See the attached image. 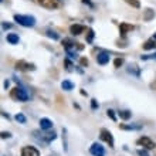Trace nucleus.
Instances as JSON below:
<instances>
[{"label":"nucleus","instance_id":"obj_5","mask_svg":"<svg viewBox=\"0 0 156 156\" xmlns=\"http://www.w3.org/2000/svg\"><path fill=\"white\" fill-rule=\"evenodd\" d=\"M99 136H101V139H102L104 142H107V144L109 145V148H114V138H112V133L108 131V129L102 128L101 132H99Z\"/></svg>","mask_w":156,"mask_h":156},{"label":"nucleus","instance_id":"obj_1","mask_svg":"<svg viewBox=\"0 0 156 156\" xmlns=\"http://www.w3.org/2000/svg\"><path fill=\"white\" fill-rule=\"evenodd\" d=\"M14 21L17 24L23 26V27H34L36 26V17L34 16H27V14H14L13 16Z\"/></svg>","mask_w":156,"mask_h":156},{"label":"nucleus","instance_id":"obj_27","mask_svg":"<svg viewBox=\"0 0 156 156\" xmlns=\"http://www.w3.org/2000/svg\"><path fill=\"white\" fill-rule=\"evenodd\" d=\"M107 115L112 119V121H116V116H115V111L114 109H108L107 111Z\"/></svg>","mask_w":156,"mask_h":156},{"label":"nucleus","instance_id":"obj_32","mask_svg":"<svg viewBox=\"0 0 156 156\" xmlns=\"http://www.w3.org/2000/svg\"><path fill=\"white\" fill-rule=\"evenodd\" d=\"M10 136H12L10 132H2V138H3V139H9Z\"/></svg>","mask_w":156,"mask_h":156},{"label":"nucleus","instance_id":"obj_11","mask_svg":"<svg viewBox=\"0 0 156 156\" xmlns=\"http://www.w3.org/2000/svg\"><path fill=\"white\" fill-rule=\"evenodd\" d=\"M121 129L123 131H140L142 129V125L140 123H131V125H126V123H121L119 125Z\"/></svg>","mask_w":156,"mask_h":156},{"label":"nucleus","instance_id":"obj_22","mask_svg":"<svg viewBox=\"0 0 156 156\" xmlns=\"http://www.w3.org/2000/svg\"><path fill=\"white\" fill-rule=\"evenodd\" d=\"M129 6H132V7H135V9H139L140 7V3H139V0H125Z\"/></svg>","mask_w":156,"mask_h":156},{"label":"nucleus","instance_id":"obj_4","mask_svg":"<svg viewBox=\"0 0 156 156\" xmlns=\"http://www.w3.org/2000/svg\"><path fill=\"white\" fill-rule=\"evenodd\" d=\"M138 145H140L144 149H148V151L156 148V144L151 139V138H148V136H142V138H139V139H138Z\"/></svg>","mask_w":156,"mask_h":156},{"label":"nucleus","instance_id":"obj_12","mask_svg":"<svg viewBox=\"0 0 156 156\" xmlns=\"http://www.w3.org/2000/svg\"><path fill=\"white\" fill-rule=\"evenodd\" d=\"M40 128L43 131H48L53 128V121L48 118H41L40 119Z\"/></svg>","mask_w":156,"mask_h":156},{"label":"nucleus","instance_id":"obj_13","mask_svg":"<svg viewBox=\"0 0 156 156\" xmlns=\"http://www.w3.org/2000/svg\"><path fill=\"white\" fill-rule=\"evenodd\" d=\"M97 62L101 64V66L108 64V62H109V54L108 53H99L98 55H97Z\"/></svg>","mask_w":156,"mask_h":156},{"label":"nucleus","instance_id":"obj_29","mask_svg":"<svg viewBox=\"0 0 156 156\" xmlns=\"http://www.w3.org/2000/svg\"><path fill=\"white\" fill-rule=\"evenodd\" d=\"M138 155L139 156H149V153H148V149H139V151H138Z\"/></svg>","mask_w":156,"mask_h":156},{"label":"nucleus","instance_id":"obj_34","mask_svg":"<svg viewBox=\"0 0 156 156\" xmlns=\"http://www.w3.org/2000/svg\"><path fill=\"white\" fill-rule=\"evenodd\" d=\"M3 29H4V30L12 29V24H9V23H3Z\"/></svg>","mask_w":156,"mask_h":156},{"label":"nucleus","instance_id":"obj_28","mask_svg":"<svg viewBox=\"0 0 156 156\" xmlns=\"http://www.w3.org/2000/svg\"><path fill=\"white\" fill-rule=\"evenodd\" d=\"M80 64H81V67H88V60L85 57H81L80 58Z\"/></svg>","mask_w":156,"mask_h":156},{"label":"nucleus","instance_id":"obj_16","mask_svg":"<svg viewBox=\"0 0 156 156\" xmlns=\"http://www.w3.org/2000/svg\"><path fill=\"white\" fill-rule=\"evenodd\" d=\"M6 40L10 43V44H19V41H20V38H19V36L14 33H9L7 36H6Z\"/></svg>","mask_w":156,"mask_h":156},{"label":"nucleus","instance_id":"obj_31","mask_svg":"<svg viewBox=\"0 0 156 156\" xmlns=\"http://www.w3.org/2000/svg\"><path fill=\"white\" fill-rule=\"evenodd\" d=\"M91 108H92V109H97V108H98V102H97V99H91Z\"/></svg>","mask_w":156,"mask_h":156},{"label":"nucleus","instance_id":"obj_8","mask_svg":"<svg viewBox=\"0 0 156 156\" xmlns=\"http://www.w3.org/2000/svg\"><path fill=\"white\" fill-rule=\"evenodd\" d=\"M37 3L40 4L41 7L50 9V10H54V9L58 7V2H57V0H37Z\"/></svg>","mask_w":156,"mask_h":156},{"label":"nucleus","instance_id":"obj_7","mask_svg":"<svg viewBox=\"0 0 156 156\" xmlns=\"http://www.w3.org/2000/svg\"><path fill=\"white\" fill-rule=\"evenodd\" d=\"M16 68L17 70H21V71H34L36 70V66L31 64V62H27V61H17L16 64Z\"/></svg>","mask_w":156,"mask_h":156},{"label":"nucleus","instance_id":"obj_25","mask_svg":"<svg viewBox=\"0 0 156 156\" xmlns=\"http://www.w3.org/2000/svg\"><path fill=\"white\" fill-rule=\"evenodd\" d=\"M122 64H123V58H115V60H114V66H115V68H119Z\"/></svg>","mask_w":156,"mask_h":156},{"label":"nucleus","instance_id":"obj_23","mask_svg":"<svg viewBox=\"0 0 156 156\" xmlns=\"http://www.w3.org/2000/svg\"><path fill=\"white\" fill-rule=\"evenodd\" d=\"M94 36H95V33H94V30H88V34H87V43H92V40H94Z\"/></svg>","mask_w":156,"mask_h":156},{"label":"nucleus","instance_id":"obj_20","mask_svg":"<svg viewBox=\"0 0 156 156\" xmlns=\"http://www.w3.org/2000/svg\"><path fill=\"white\" fill-rule=\"evenodd\" d=\"M128 71H129L131 74H133L135 77H139V68H138V67H136L135 64H132V66H129Z\"/></svg>","mask_w":156,"mask_h":156},{"label":"nucleus","instance_id":"obj_17","mask_svg":"<svg viewBox=\"0 0 156 156\" xmlns=\"http://www.w3.org/2000/svg\"><path fill=\"white\" fill-rule=\"evenodd\" d=\"M61 88L64 91H71L74 90V82H71L70 80H64V81L61 82Z\"/></svg>","mask_w":156,"mask_h":156},{"label":"nucleus","instance_id":"obj_26","mask_svg":"<svg viewBox=\"0 0 156 156\" xmlns=\"http://www.w3.org/2000/svg\"><path fill=\"white\" fill-rule=\"evenodd\" d=\"M62 138H64V151H68V146H67V129H62Z\"/></svg>","mask_w":156,"mask_h":156},{"label":"nucleus","instance_id":"obj_18","mask_svg":"<svg viewBox=\"0 0 156 156\" xmlns=\"http://www.w3.org/2000/svg\"><path fill=\"white\" fill-rule=\"evenodd\" d=\"M155 17V12H153L152 9H146L144 13V20L145 21H151Z\"/></svg>","mask_w":156,"mask_h":156},{"label":"nucleus","instance_id":"obj_21","mask_svg":"<svg viewBox=\"0 0 156 156\" xmlns=\"http://www.w3.org/2000/svg\"><path fill=\"white\" fill-rule=\"evenodd\" d=\"M45 36L50 38H53V40H58V38H60V36H58L55 31H53V30H47V31H45Z\"/></svg>","mask_w":156,"mask_h":156},{"label":"nucleus","instance_id":"obj_36","mask_svg":"<svg viewBox=\"0 0 156 156\" xmlns=\"http://www.w3.org/2000/svg\"><path fill=\"white\" fill-rule=\"evenodd\" d=\"M153 38H155V40H156V31H155V33H153Z\"/></svg>","mask_w":156,"mask_h":156},{"label":"nucleus","instance_id":"obj_6","mask_svg":"<svg viewBox=\"0 0 156 156\" xmlns=\"http://www.w3.org/2000/svg\"><path fill=\"white\" fill-rule=\"evenodd\" d=\"M90 152H91V155H94V156H105V149H104V146L101 144H97V142H94V144L91 145Z\"/></svg>","mask_w":156,"mask_h":156},{"label":"nucleus","instance_id":"obj_14","mask_svg":"<svg viewBox=\"0 0 156 156\" xmlns=\"http://www.w3.org/2000/svg\"><path fill=\"white\" fill-rule=\"evenodd\" d=\"M132 30H133V26H132V24H126V23L119 24V31H121V36H125L126 33H131Z\"/></svg>","mask_w":156,"mask_h":156},{"label":"nucleus","instance_id":"obj_24","mask_svg":"<svg viewBox=\"0 0 156 156\" xmlns=\"http://www.w3.org/2000/svg\"><path fill=\"white\" fill-rule=\"evenodd\" d=\"M16 121L19 123H26V122H27V118H26L23 114H17V115H16Z\"/></svg>","mask_w":156,"mask_h":156},{"label":"nucleus","instance_id":"obj_15","mask_svg":"<svg viewBox=\"0 0 156 156\" xmlns=\"http://www.w3.org/2000/svg\"><path fill=\"white\" fill-rule=\"evenodd\" d=\"M142 48L144 50H146V51H148V50H153V48H156V40L155 38H149V40H146L144 43V45H142Z\"/></svg>","mask_w":156,"mask_h":156},{"label":"nucleus","instance_id":"obj_30","mask_svg":"<svg viewBox=\"0 0 156 156\" xmlns=\"http://www.w3.org/2000/svg\"><path fill=\"white\" fill-rule=\"evenodd\" d=\"M142 60H156V53L152 55H142Z\"/></svg>","mask_w":156,"mask_h":156},{"label":"nucleus","instance_id":"obj_2","mask_svg":"<svg viewBox=\"0 0 156 156\" xmlns=\"http://www.w3.org/2000/svg\"><path fill=\"white\" fill-rule=\"evenodd\" d=\"M33 135H34V138L36 139H38L40 142H43V144H45V145H48L50 142H53L55 138H57V133L54 131H51V132H38V131H34L33 132Z\"/></svg>","mask_w":156,"mask_h":156},{"label":"nucleus","instance_id":"obj_10","mask_svg":"<svg viewBox=\"0 0 156 156\" xmlns=\"http://www.w3.org/2000/svg\"><path fill=\"white\" fill-rule=\"evenodd\" d=\"M84 31H85V26H82V24H73L70 27V33L73 36H80Z\"/></svg>","mask_w":156,"mask_h":156},{"label":"nucleus","instance_id":"obj_3","mask_svg":"<svg viewBox=\"0 0 156 156\" xmlns=\"http://www.w3.org/2000/svg\"><path fill=\"white\" fill-rule=\"evenodd\" d=\"M12 98L17 99V101H20V102H26V101H29V94H27V91H26L24 88L16 87V88H13V91H12Z\"/></svg>","mask_w":156,"mask_h":156},{"label":"nucleus","instance_id":"obj_19","mask_svg":"<svg viewBox=\"0 0 156 156\" xmlns=\"http://www.w3.org/2000/svg\"><path fill=\"white\" fill-rule=\"evenodd\" d=\"M118 114H119V118H121V119H123V121H128V119L131 118V115H132V112H131V111H128V109H123V111H119Z\"/></svg>","mask_w":156,"mask_h":156},{"label":"nucleus","instance_id":"obj_33","mask_svg":"<svg viewBox=\"0 0 156 156\" xmlns=\"http://www.w3.org/2000/svg\"><path fill=\"white\" fill-rule=\"evenodd\" d=\"M66 67H67V70H68V71L71 70V67H73V64H71L70 60H66Z\"/></svg>","mask_w":156,"mask_h":156},{"label":"nucleus","instance_id":"obj_9","mask_svg":"<svg viewBox=\"0 0 156 156\" xmlns=\"http://www.w3.org/2000/svg\"><path fill=\"white\" fill-rule=\"evenodd\" d=\"M21 156H40V152L34 146H24L21 148Z\"/></svg>","mask_w":156,"mask_h":156},{"label":"nucleus","instance_id":"obj_35","mask_svg":"<svg viewBox=\"0 0 156 156\" xmlns=\"http://www.w3.org/2000/svg\"><path fill=\"white\" fill-rule=\"evenodd\" d=\"M82 3H85V4H88L90 7H94V4L91 3V0H82Z\"/></svg>","mask_w":156,"mask_h":156}]
</instances>
